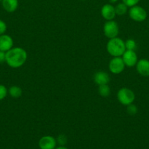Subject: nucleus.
Listing matches in <instances>:
<instances>
[{
  "label": "nucleus",
  "mask_w": 149,
  "mask_h": 149,
  "mask_svg": "<svg viewBox=\"0 0 149 149\" xmlns=\"http://www.w3.org/2000/svg\"><path fill=\"white\" fill-rule=\"evenodd\" d=\"M129 15L131 20L136 22H143L147 17V13L144 8L140 6L134 5L130 7Z\"/></svg>",
  "instance_id": "39448f33"
},
{
  "label": "nucleus",
  "mask_w": 149,
  "mask_h": 149,
  "mask_svg": "<svg viewBox=\"0 0 149 149\" xmlns=\"http://www.w3.org/2000/svg\"><path fill=\"white\" fill-rule=\"evenodd\" d=\"M125 47L126 49H129V50H134L136 49V42L134 39H129L125 42Z\"/></svg>",
  "instance_id": "f3484780"
},
{
  "label": "nucleus",
  "mask_w": 149,
  "mask_h": 149,
  "mask_svg": "<svg viewBox=\"0 0 149 149\" xmlns=\"http://www.w3.org/2000/svg\"><path fill=\"white\" fill-rule=\"evenodd\" d=\"M127 112L130 115V116H134L136 113H137V108L135 105H134L133 103L127 106Z\"/></svg>",
  "instance_id": "a211bd4d"
},
{
  "label": "nucleus",
  "mask_w": 149,
  "mask_h": 149,
  "mask_svg": "<svg viewBox=\"0 0 149 149\" xmlns=\"http://www.w3.org/2000/svg\"><path fill=\"white\" fill-rule=\"evenodd\" d=\"M27 56V52L23 48H12L6 52L5 62L11 68H20L26 63Z\"/></svg>",
  "instance_id": "f257e3e1"
},
{
  "label": "nucleus",
  "mask_w": 149,
  "mask_h": 149,
  "mask_svg": "<svg viewBox=\"0 0 149 149\" xmlns=\"http://www.w3.org/2000/svg\"><path fill=\"white\" fill-rule=\"evenodd\" d=\"M7 31V24L5 22L0 20V35L4 34Z\"/></svg>",
  "instance_id": "4be33fe9"
},
{
  "label": "nucleus",
  "mask_w": 149,
  "mask_h": 149,
  "mask_svg": "<svg viewBox=\"0 0 149 149\" xmlns=\"http://www.w3.org/2000/svg\"><path fill=\"white\" fill-rule=\"evenodd\" d=\"M55 149H68V148H67L66 147H64V146H60L56 147Z\"/></svg>",
  "instance_id": "b1692460"
},
{
  "label": "nucleus",
  "mask_w": 149,
  "mask_h": 149,
  "mask_svg": "<svg viewBox=\"0 0 149 149\" xmlns=\"http://www.w3.org/2000/svg\"><path fill=\"white\" fill-rule=\"evenodd\" d=\"M98 92L102 97H106L110 94V88L108 84H102V85L99 86Z\"/></svg>",
  "instance_id": "dca6fc26"
},
{
  "label": "nucleus",
  "mask_w": 149,
  "mask_h": 149,
  "mask_svg": "<svg viewBox=\"0 0 149 149\" xmlns=\"http://www.w3.org/2000/svg\"><path fill=\"white\" fill-rule=\"evenodd\" d=\"M115 13H116L117 15H125L126 13H127L128 7L123 2L118 3V4L115 7Z\"/></svg>",
  "instance_id": "2eb2a0df"
},
{
  "label": "nucleus",
  "mask_w": 149,
  "mask_h": 149,
  "mask_svg": "<svg viewBox=\"0 0 149 149\" xmlns=\"http://www.w3.org/2000/svg\"><path fill=\"white\" fill-rule=\"evenodd\" d=\"M101 15H102V17L106 20H113L116 15L115 7L110 4H105L102 6V9H101Z\"/></svg>",
  "instance_id": "1a4fd4ad"
},
{
  "label": "nucleus",
  "mask_w": 149,
  "mask_h": 149,
  "mask_svg": "<svg viewBox=\"0 0 149 149\" xmlns=\"http://www.w3.org/2000/svg\"><path fill=\"white\" fill-rule=\"evenodd\" d=\"M122 1L127 7H131L134 5H137V3L140 1V0H122Z\"/></svg>",
  "instance_id": "412c9836"
},
{
  "label": "nucleus",
  "mask_w": 149,
  "mask_h": 149,
  "mask_svg": "<svg viewBox=\"0 0 149 149\" xmlns=\"http://www.w3.org/2000/svg\"><path fill=\"white\" fill-rule=\"evenodd\" d=\"M110 79V78L108 74L105 71H98L94 74V77H93L94 82L99 86L102 85V84H108Z\"/></svg>",
  "instance_id": "f8f14e48"
},
{
  "label": "nucleus",
  "mask_w": 149,
  "mask_h": 149,
  "mask_svg": "<svg viewBox=\"0 0 149 149\" xmlns=\"http://www.w3.org/2000/svg\"><path fill=\"white\" fill-rule=\"evenodd\" d=\"M2 7L8 13H13L18 7V0H2Z\"/></svg>",
  "instance_id": "ddd939ff"
},
{
  "label": "nucleus",
  "mask_w": 149,
  "mask_h": 149,
  "mask_svg": "<svg viewBox=\"0 0 149 149\" xmlns=\"http://www.w3.org/2000/svg\"><path fill=\"white\" fill-rule=\"evenodd\" d=\"M2 1V0H0V1Z\"/></svg>",
  "instance_id": "a878e982"
},
{
  "label": "nucleus",
  "mask_w": 149,
  "mask_h": 149,
  "mask_svg": "<svg viewBox=\"0 0 149 149\" xmlns=\"http://www.w3.org/2000/svg\"><path fill=\"white\" fill-rule=\"evenodd\" d=\"M137 71L143 77H149V61L141 59L136 64Z\"/></svg>",
  "instance_id": "9b49d317"
},
{
  "label": "nucleus",
  "mask_w": 149,
  "mask_h": 149,
  "mask_svg": "<svg viewBox=\"0 0 149 149\" xmlns=\"http://www.w3.org/2000/svg\"><path fill=\"white\" fill-rule=\"evenodd\" d=\"M104 34L108 39H112V38L117 37L119 32V28H118V23L113 20H107L103 26Z\"/></svg>",
  "instance_id": "20e7f679"
},
{
  "label": "nucleus",
  "mask_w": 149,
  "mask_h": 149,
  "mask_svg": "<svg viewBox=\"0 0 149 149\" xmlns=\"http://www.w3.org/2000/svg\"><path fill=\"white\" fill-rule=\"evenodd\" d=\"M122 59L126 66L133 67L137 63V55L134 50H129L126 49L124 53L122 55Z\"/></svg>",
  "instance_id": "0eeeda50"
},
{
  "label": "nucleus",
  "mask_w": 149,
  "mask_h": 149,
  "mask_svg": "<svg viewBox=\"0 0 149 149\" xmlns=\"http://www.w3.org/2000/svg\"><path fill=\"white\" fill-rule=\"evenodd\" d=\"M6 59V52L0 50V63H2L5 61Z\"/></svg>",
  "instance_id": "5701e85b"
},
{
  "label": "nucleus",
  "mask_w": 149,
  "mask_h": 149,
  "mask_svg": "<svg viewBox=\"0 0 149 149\" xmlns=\"http://www.w3.org/2000/svg\"><path fill=\"white\" fill-rule=\"evenodd\" d=\"M10 95L13 98H18L22 95V89L18 86H12L8 90Z\"/></svg>",
  "instance_id": "4468645a"
},
{
  "label": "nucleus",
  "mask_w": 149,
  "mask_h": 149,
  "mask_svg": "<svg viewBox=\"0 0 149 149\" xmlns=\"http://www.w3.org/2000/svg\"><path fill=\"white\" fill-rule=\"evenodd\" d=\"M39 147L40 149H55L56 148V139L50 135L43 136L39 139Z\"/></svg>",
  "instance_id": "6e6552de"
},
{
  "label": "nucleus",
  "mask_w": 149,
  "mask_h": 149,
  "mask_svg": "<svg viewBox=\"0 0 149 149\" xmlns=\"http://www.w3.org/2000/svg\"><path fill=\"white\" fill-rule=\"evenodd\" d=\"M117 98L119 103L124 106H129L133 103L135 99V95L134 92L127 87L120 89L117 93Z\"/></svg>",
  "instance_id": "7ed1b4c3"
},
{
  "label": "nucleus",
  "mask_w": 149,
  "mask_h": 149,
  "mask_svg": "<svg viewBox=\"0 0 149 149\" xmlns=\"http://www.w3.org/2000/svg\"><path fill=\"white\" fill-rule=\"evenodd\" d=\"M56 142H57V143L59 144L60 146H64L67 143V136H66L65 135H63V134L59 135L58 136V138H57Z\"/></svg>",
  "instance_id": "6ab92c4d"
},
{
  "label": "nucleus",
  "mask_w": 149,
  "mask_h": 149,
  "mask_svg": "<svg viewBox=\"0 0 149 149\" xmlns=\"http://www.w3.org/2000/svg\"><path fill=\"white\" fill-rule=\"evenodd\" d=\"M125 66L121 57H114L109 63V70L113 74H121L124 71Z\"/></svg>",
  "instance_id": "423d86ee"
},
{
  "label": "nucleus",
  "mask_w": 149,
  "mask_h": 149,
  "mask_svg": "<svg viewBox=\"0 0 149 149\" xmlns=\"http://www.w3.org/2000/svg\"><path fill=\"white\" fill-rule=\"evenodd\" d=\"M7 93H8V91H7V89L6 88L5 86L0 84V100L5 98Z\"/></svg>",
  "instance_id": "aec40b11"
},
{
  "label": "nucleus",
  "mask_w": 149,
  "mask_h": 149,
  "mask_svg": "<svg viewBox=\"0 0 149 149\" xmlns=\"http://www.w3.org/2000/svg\"><path fill=\"white\" fill-rule=\"evenodd\" d=\"M111 3H115L118 1V0H110Z\"/></svg>",
  "instance_id": "393cba45"
},
{
  "label": "nucleus",
  "mask_w": 149,
  "mask_h": 149,
  "mask_svg": "<svg viewBox=\"0 0 149 149\" xmlns=\"http://www.w3.org/2000/svg\"><path fill=\"white\" fill-rule=\"evenodd\" d=\"M13 39L10 36L7 34L0 35V50L7 52L13 48Z\"/></svg>",
  "instance_id": "9d476101"
},
{
  "label": "nucleus",
  "mask_w": 149,
  "mask_h": 149,
  "mask_svg": "<svg viewBox=\"0 0 149 149\" xmlns=\"http://www.w3.org/2000/svg\"><path fill=\"white\" fill-rule=\"evenodd\" d=\"M107 51L112 57H121L126 51L125 42L118 37L110 39L107 43Z\"/></svg>",
  "instance_id": "f03ea898"
}]
</instances>
